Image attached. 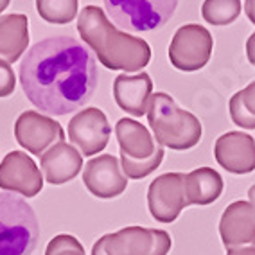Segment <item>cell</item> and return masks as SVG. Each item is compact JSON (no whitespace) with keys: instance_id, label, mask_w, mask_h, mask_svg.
Returning a JSON list of instances; mask_svg holds the SVG:
<instances>
[{"instance_id":"19","label":"cell","mask_w":255,"mask_h":255,"mask_svg":"<svg viewBox=\"0 0 255 255\" xmlns=\"http://www.w3.org/2000/svg\"><path fill=\"white\" fill-rule=\"evenodd\" d=\"M223 178L212 167H198L185 174L187 205H210L223 192Z\"/></svg>"},{"instance_id":"31","label":"cell","mask_w":255,"mask_h":255,"mask_svg":"<svg viewBox=\"0 0 255 255\" xmlns=\"http://www.w3.org/2000/svg\"><path fill=\"white\" fill-rule=\"evenodd\" d=\"M9 2L11 0H0V13L4 9H7V5H9Z\"/></svg>"},{"instance_id":"17","label":"cell","mask_w":255,"mask_h":255,"mask_svg":"<svg viewBox=\"0 0 255 255\" xmlns=\"http://www.w3.org/2000/svg\"><path fill=\"white\" fill-rule=\"evenodd\" d=\"M115 137H117L121 156H126L135 162H142L153 156L158 142L149 133L144 124L133 121V119H119L115 124Z\"/></svg>"},{"instance_id":"5","label":"cell","mask_w":255,"mask_h":255,"mask_svg":"<svg viewBox=\"0 0 255 255\" xmlns=\"http://www.w3.org/2000/svg\"><path fill=\"white\" fill-rule=\"evenodd\" d=\"M178 0H105L114 25L126 32H147L164 27L171 20Z\"/></svg>"},{"instance_id":"8","label":"cell","mask_w":255,"mask_h":255,"mask_svg":"<svg viewBox=\"0 0 255 255\" xmlns=\"http://www.w3.org/2000/svg\"><path fill=\"white\" fill-rule=\"evenodd\" d=\"M187 205L185 174L165 173L156 176L147 189V209L158 223H173Z\"/></svg>"},{"instance_id":"12","label":"cell","mask_w":255,"mask_h":255,"mask_svg":"<svg viewBox=\"0 0 255 255\" xmlns=\"http://www.w3.org/2000/svg\"><path fill=\"white\" fill-rule=\"evenodd\" d=\"M83 183L92 196L112 200L121 196L128 187V178L123 173L121 160L114 155H99L85 164Z\"/></svg>"},{"instance_id":"15","label":"cell","mask_w":255,"mask_h":255,"mask_svg":"<svg viewBox=\"0 0 255 255\" xmlns=\"http://www.w3.org/2000/svg\"><path fill=\"white\" fill-rule=\"evenodd\" d=\"M41 173L45 182L63 185L78 176L83 167V155L69 142H58L40 156Z\"/></svg>"},{"instance_id":"9","label":"cell","mask_w":255,"mask_h":255,"mask_svg":"<svg viewBox=\"0 0 255 255\" xmlns=\"http://www.w3.org/2000/svg\"><path fill=\"white\" fill-rule=\"evenodd\" d=\"M14 138L27 153L41 156L47 149L65 138L63 128L49 115L34 110L20 114L14 123Z\"/></svg>"},{"instance_id":"11","label":"cell","mask_w":255,"mask_h":255,"mask_svg":"<svg viewBox=\"0 0 255 255\" xmlns=\"http://www.w3.org/2000/svg\"><path fill=\"white\" fill-rule=\"evenodd\" d=\"M112 126L105 112L99 108H85L74 115L69 123V138L79 153L85 156H94L108 146Z\"/></svg>"},{"instance_id":"28","label":"cell","mask_w":255,"mask_h":255,"mask_svg":"<svg viewBox=\"0 0 255 255\" xmlns=\"http://www.w3.org/2000/svg\"><path fill=\"white\" fill-rule=\"evenodd\" d=\"M227 255H255V246H239L227 250Z\"/></svg>"},{"instance_id":"27","label":"cell","mask_w":255,"mask_h":255,"mask_svg":"<svg viewBox=\"0 0 255 255\" xmlns=\"http://www.w3.org/2000/svg\"><path fill=\"white\" fill-rule=\"evenodd\" d=\"M92 255H112L108 252V248H106V239H105V236L96 241V245H94V248H92Z\"/></svg>"},{"instance_id":"14","label":"cell","mask_w":255,"mask_h":255,"mask_svg":"<svg viewBox=\"0 0 255 255\" xmlns=\"http://www.w3.org/2000/svg\"><path fill=\"white\" fill-rule=\"evenodd\" d=\"M219 236L227 250L255 246V205L250 201H234L219 219Z\"/></svg>"},{"instance_id":"24","label":"cell","mask_w":255,"mask_h":255,"mask_svg":"<svg viewBox=\"0 0 255 255\" xmlns=\"http://www.w3.org/2000/svg\"><path fill=\"white\" fill-rule=\"evenodd\" d=\"M45 255H85V246L79 243L78 237L70 234H59L49 241Z\"/></svg>"},{"instance_id":"25","label":"cell","mask_w":255,"mask_h":255,"mask_svg":"<svg viewBox=\"0 0 255 255\" xmlns=\"http://www.w3.org/2000/svg\"><path fill=\"white\" fill-rule=\"evenodd\" d=\"M14 87H16V76L13 72V67L0 59V97L11 96Z\"/></svg>"},{"instance_id":"22","label":"cell","mask_w":255,"mask_h":255,"mask_svg":"<svg viewBox=\"0 0 255 255\" xmlns=\"http://www.w3.org/2000/svg\"><path fill=\"white\" fill-rule=\"evenodd\" d=\"M201 14L207 23L228 25L241 14V0H205L201 5Z\"/></svg>"},{"instance_id":"20","label":"cell","mask_w":255,"mask_h":255,"mask_svg":"<svg viewBox=\"0 0 255 255\" xmlns=\"http://www.w3.org/2000/svg\"><path fill=\"white\" fill-rule=\"evenodd\" d=\"M230 119L243 129H255V81L236 92L228 103Z\"/></svg>"},{"instance_id":"16","label":"cell","mask_w":255,"mask_h":255,"mask_svg":"<svg viewBox=\"0 0 255 255\" xmlns=\"http://www.w3.org/2000/svg\"><path fill=\"white\" fill-rule=\"evenodd\" d=\"M153 92V81L146 72L135 76L119 74L114 81V97L117 106L133 117H142L147 114V106Z\"/></svg>"},{"instance_id":"21","label":"cell","mask_w":255,"mask_h":255,"mask_svg":"<svg viewBox=\"0 0 255 255\" xmlns=\"http://www.w3.org/2000/svg\"><path fill=\"white\" fill-rule=\"evenodd\" d=\"M78 0H36V11L47 23H70L78 14Z\"/></svg>"},{"instance_id":"18","label":"cell","mask_w":255,"mask_h":255,"mask_svg":"<svg viewBox=\"0 0 255 255\" xmlns=\"http://www.w3.org/2000/svg\"><path fill=\"white\" fill-rule=\"evenodd\" d=\"M29 45V20L25 14L13 13L0 16V59L14 63Z\"/></svg>"},{"instance_id":"26","label":"cell","mask_w":255,"mask_h":255,"mask_svg":"<svg viewBox=\"0 0 255 255\" xmlns=\"http://www.w3.org/2000/svg\"><path fill=\"white\" fill-rule=\"evenodd\" d=\"M246 56H248V61L255 67V31L252 32L248 41H246Z\"/></svg>"},{"instance_id":"4","label":"cell","mask_w":255,"mask_h":255,"mask_svg":"<svg viewBox=\"0 0 255 255\" xmlns=\"http://www.w3.org/2000/svg\"><path fill=\"white\" fill-rule=\"evenodd\" d=\"M40 239L36 212L22 196L0 192V255H31Z\"/></svg>"},{"instance_id":"6","label":"cell","mask_w":255,"mask_h":255,"mask_svg":"<svg viewBox=\"0 0 255 255\" xmlns=\"http://www.w3.org/2000/svg\"><path fill=\"white\" fill-rule=\"evenodd\" d=\"M214 38L200 23H187L174 32L169 43V61L182 72H196L209 63Z\"/></svg>"},{"instance_id":"7","label":"cell","mask_w":255,"mask_h":255,"mask_svg":"<svg viewBox=\"0 0 255 255\" xmlns=\"http://www.w3.org/2000/svg\"><path fill=\"white\" fill-rule=\"evenodd\" d=\"M105 239L112 255H167L173 246V239L165 230L137 225L106 234Z\"/></svg>"},{"instance_id":"29","label":"cell","mask_w":255,"mask_h":255,"mask_svg":"<svg viewBox=\"0 0 255 255\" xmlns=\"http://www.w3.org/2000/svg\"><path fill=\"white\" fill-rule=\"evenodd\" d=\"M245 13L248 20L255 25V0H245Z\"/></svg>"},{"instance_id":"13","label":"cell","mask_w":255,"mask_h":255,"mask_svg":"<svg viewBox=\"0 0 255 255\" xmlns=\"http://www.w3.org/2000/svg\"><path fill=\"white\" fill-rule=\"evenodd\" d=\"M214 156L225 171L248 174L255 171V138L243 131L223 133L214 144Z\"/></svg>"},{"instance_id":"23","label":"cell","mask_w":255,"mask_h":255,"mask_svg":"<svg viewBox=\"0 0 255 255\" xmlns=\"http://www.w3.org/2000/svg\"><path fill=\"white\" fill-rule=\"evenodd\" d=\"M164 155V147L158 144L153 156H149L147 160H142V162H135V160H129L126 156H121V167H123V173L126 174L128 180H142V178L149 176L153 171L160 167Z\"/></svg>"},{"instance_id":"2","label":"cell","mask_w":255,"mask_h":255,"mask_svg":"<svg viewBox=\"0 0 255 255\" xmlns=\"http://www.w3.org/2000/svg\"><path fill=\"white\" fill-rule=\"evenodd\" d=\"M78 32L106 69L129 74L138 72L149 63V43L117 29L97 5H85V9H81L78 16Z\"/></svg>"},{"instance_id":"3","label":"cell","mask_w":255,"mask_h":255,"mask_svg":"<svg viewBox=\"0 0 255 255\" xmlns=\"http://www.w3.org/2000/svg\"><path fill=\"white\" fill-rule=\"evenodd\" d=\"M147 123L153 129V137L162 147L185 151L198 146L203 135L200 119L182 110L176 101L165 92H156L149 99Z\"/></svg>"},{"instance_id":"30","label":"cell","mask_w":255,"mask_h":255,"mask_svg":"<svg viewBox=\"0 0 255 255\" xmlns=\"http://www.w3.org/2000/svg\"><path fill=\"white\" fill-rule=\"evenodd\" d=\"M248 196H250V203L255 205V185L250 187V191H248Z\"/></svg>"},{"instance_id":"10","label":"cell","mask_w":255,"mask_h":255,"mask_svg":"<svg viewBox=\"0 0 255 255\" xmlns=\"http://www.w3.org/2000/svg\"><path fill=\"white\" fill-rule=\"evenodd\" d=\"M0 189L34 198L43 189V176L36 162L23 151H11L0 162Z\"/></svg>"},{"instance_id":"1","label":"cell","mask_w":255,"mask_h":255,"mask_svg":"<svg viewBox=\"0 0 255 255\" xmlns=\"http://www.w3.org/2000/svg\"><path fill=\"white\" fill-rule=\"evenodd\" d=\"M20 83L41 114L69 115L96 92V58L76 38H47L25 52L20 63Z\"/></svg>"}]
</instances>
